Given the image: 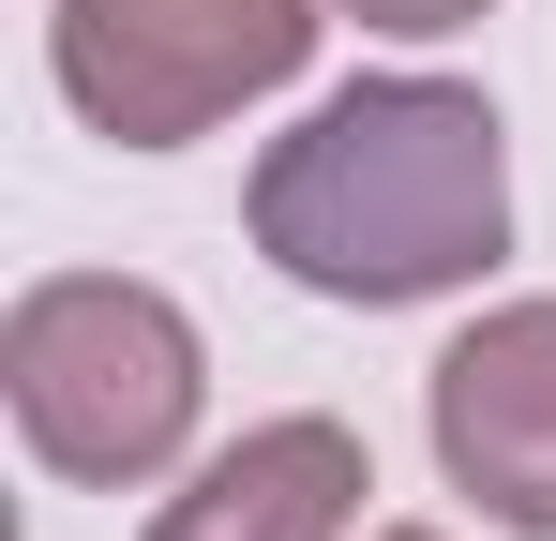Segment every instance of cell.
<instances>
[{
    "label": "cell",
    "instance_id": "1",
    "mask_svg": "<svg viewBox=\"0 0 556 541\" xmlns=\"http://www.w3.org/2000/svg\"><path fill=\"white\" fill-rule=\"evenodd\" d=\"M241 226L301 301L406 316L511 256V136L466 76H346L256 151Z\"/></svg>",
    "mask_w": 556,
    "mask_h": 541
},
{
    "label": "cell",
    "instance_id": "2",
    "mask_svg": "<svg viewBox=\"0 0 556 541\" xmlns=\"http://www.w3.org/2000/svg\"><path fill=\"white\" fill-rule=\"evenodd\" d=\"M0 406H15V437L46 481H166L195 451V406H211V347H195V316L166 286H136V270H46V286H15V316H0Z\"/></svg>",
    "mask_w": 556,
    "mask_h": 541
},
{
    "label": "cell",
    "instance_id": "3",
    "mask_svg": "<svg viewBox=\"0 0 556 541\" xmlns=\"http://www.w3.org/2000/svg\"><path fill=\"white\" fill-rule=\"evenodd\" d=\"M331 0H46V76L105 151H195L316 61Z\"/></svg>",
    "mask_w": 556,
    "mask_h": 541
},
{
    "label": "cell",
    "instance_id": "4",
    "mask_svg": "<svg viewBox=\"0 0 556 541\" xmlns=\"http://www.w3.org/2000/svg\"><path fill=\"white\" fill-rule=\"evenodd\" d=\"M421 422H437L452 496H481L511 541H556V301L466 316L421 376Z\"/></svg>",
    "mask_w": 556,
    "mask_h": 541
},
{
    "label": "cell",
    "instance_id": "5",
    "mask_svg": "<svg viewBox=\"0 0 556 541\" xmlns=\"http://www.w3.org/2000/svg\"><path fill=\"white\" fill-rule=\"evenodd\" d=\"M362 496H376L362 422L301 406V422H256V437H226L211 466H181V496L136 541H362Z\"/></svg>",
    "mask_w": 556,
    "mask_h": 541
},
{
    "label": "cell",
    "instance_id": "6",
    "mask_svg": "<svg viewBox=\"0 0 556 541\" xmlns=\"http://www.w3.org/2000/svg\"><path fill=\"white\" fill-rule=\"evenodd\" d=\"M331 15H362V30H391V46H437V30H481L496 0H331Z\"/></svg>",
    "mask_w": 556,
    "mask_h": 541
},
{
    "label": "cell",
    "instance_id": "7",
    "mask_svg": "<svg viewBox=\"0 0 556 541\" xmlns=\"http://www.w3.org/2000/svg\"><path fill=\"white\" fill-rule=\"evenodd\" d=\"M376 541H437V527H376Z\"/></svg>",
    "mask_w": 556,
    "mask_h": 541
}]
</instances>
